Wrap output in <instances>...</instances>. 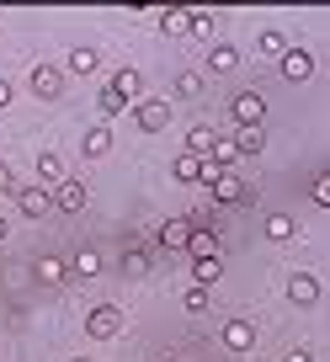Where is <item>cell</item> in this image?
I'll return each mask as SVG.
<instances>
[{
  "mask_svg": "<svg viewBox=\"0 0 330 362\" xmlns=\"http://www.w3.org/2000/svg\"><path fill=\"white\" fill-rule=\"evenodd\" d=\"M192 27H197V11H187V6L160 16V33H171V37H192Z\"/></svg>",
  "mask_w": 330,
  "mask_h": 362,
  "instance_id": "30bf717a",
  "label": "cell"
},
{
  "mask_svg": "<svg viewBox=\"0 0 330 362\" xmlns=\"http://www.w3.org/2000/svg\"><path fill=\"white\" fill-rule=\"evenodd\" d=\"M0 240H6V218H0Z\"/></svg>",
  "mask_w": 330,
  "mask_h": 362,
  "instance_id": "d590c367",
  "label": "cell"
},
{
  "mask_svg": "<svg viewBox=\"0 0 330 362\" xmlns=\"http://www.w3.org/2000/svg\"><path fill=\"white\" fill-rule=\"evenodd\" d=\"M37 176L54 181V187H59V181H69V176H64V160H59L54 149H43V155H37Z\"/></svg>",
  "mask_w": 330,
  "mask_h": 362,
  "instance_id": "ac0fdd59",
  "label": "cell"
},
{
  "mask_svg": "<svg viewBox=\"0 0 330 362\" xmlns=\"http://www.w3.org/2000/svg\"><path fill=\"white\" fill-rule=\"evenodd\" d=\"M288 304L314 309V304H319V277H309V272H293V277H288Z\"/></svg>",
  "mask_w": 330,
  "mask_h": 362,
  "instance_id": "8992f818",
  "label": "cell"
},
{
  "mask_svg": "<svg viewBox=\"0 0 330 362\" xmlns=\"http://www.w3.org/2000/svg\"><path fill=\"white\" fill-rule=\"evenodd\" d=\"M0 192H16V187H11V165H6V160H0Z\"/></svg>",
  "mask_w": 330,
  "mask_h": 362,
  "instance_id": "d6a6232c",
  "label": "cell"
},
{
  "mask_svg": "<svg viewBox=\"0 0 330 362\" xmlns=\"http://www.w3.org/2000/svg\"><path fill=\"white\" fill-rule=\"evenodd\" d=\"M176 181H203V160H197V155H176Z\"/></svg>",
  "mask_w": 330,
  "mask_h": 362,
  "instance_id": "7402d4cb",
  "label": "cell"
},
{
  "mask_svg": "<svg viewBox=\"0 0 330 362\" xmlns=\"http://www.w3.org/2000/svg\"><path fill=\"white\" fill-rule=\"evenodd\" d=\"M235 149H240V155H261V149H266V139H261V128H240V139H235Z\"/></svg>",
  "mask_w": 330,
  "mask_h": 362,
  "instance_id": "603a6c76",
  "label": "cell"
},
{
  "mask_svg": "<svg viewBox=\"0 0 330 362\" xmlns=\"http://www.w3.org/2000/svg\"><path fill=\"white\" fill-rule=\"evenodd\" d=\"M134 123H139V128H144V134H160V128L171 123V107L160 102V96H144V102H139V107H134Z\"/></svg>",
  "mask_w": 330,
  "mask_h": 362,
  "instance_id": "277c9868",
  "label": "cell"
},
{
  "mask_svg": "<svg viewBox=\"0 0 330 362\" xmlns=\"http://www.w3.org/2000/svg\"><path fill=\"white\" fill-rule=\"evenodd\" d=\"M218 277H224V261H218V256H197L192 261V283L197 288H213Z\"/></svg>",
  "mask_w": 330,
  "mask_h": 362,
  "instance_id": "5bb4252c",
  "label": "cell"
},
{
  "mask_svg": "<svg viewBox=\"0 0 330 362\" xmlns=\"http://www.w3.org/2000/svg\"><path fill=\"white\" fill-rule=\"evenodd\" d=\"M107 86H117V90H123V96H128V102H144V80H139V69H117V75L112 80H107Z\"/></svg>",
  "mask_w": 330,
  "mask_h": 362,
  "instance_id": "9a60e30c",
  "label": "cell"
},
{
  "mask_svg": "<svg viewBox=\"0 0 330 362\" xmlns=\"http://www.w3.org/2000/svg\"><path fill=\"white\" fill-rule=\"evenodd\" d=\"M64 64H69V75H96V69H102V54L80 43V48H69V59H64Z\"/></svg>",
  "mask_w": 330,
  "mask_h": 362,
  "instance_id": "7c38bea8",
  "label": "cell"
},
{
  "mask_svg": "<svg viewBox=\"0 0 330 362\" xmlns=\"http://www.w3.org/2000/svg\"><path fill=\"white\" fill-rule=\"evenodd\" d=\"M277 64H283L288 80H309V75H314V59H309V48H288Z\"/></svg>",
  "mask_w": 330,
  "mask_h": 362,
  "instance_id": "8fae6325",
  "label": "cell"
},
{
  "mask_svg": "<svg viewBox=\"0 0 330 362\" xmlns=\"http://www.w3.org/2000/svg\"><path fill=\"white\" fill-rule=\"evenodd\" d=\"M96 107H102L107 117H117V112H123V107H128V96H123V90H117V86H102V96H96Z\"/></svg>",
  "mask_w": 330,
  "mask_h": 362,
  "instance_id": "44dd1931",
  "label": "cell"
},
{
  "mask_svg": "<svg viewBox=\"0 0 330 362\" xmlns=\"http://www.w3.org/2000/svg\"><path fill=\"white\" fill-rule=\"evenodd\" d=\"M86 330H91L96 341L117 336V330H123V309H117V304H96L91 315H86Z\"/></svg>",
  "mask_w": 330,
  "mask_h": 362,
  "instance_id": "6da1fadb",
  "label": "cell"
},
{
  "mask_svg": "<svg viewBox=\"0 0 330 362\" xmlns=\"http://www.w3.org/2000/svg\"><path fill=\"white\" fill-rule=\"evenodd\" d=\"M203 309H208V288H187V315H203Z\"/></svg>",
  "mask_w": 330,
  "mask_h": 362,
  "instance_id": "f546056e",
  "label": "cell"
},
{
  "mask_svg": "<svg viewBox=\"0 0 330 362\" xmlns=\"http://www.w3.org/2000/svg\"><path fill=\"white\" fill-rule=\"evenodd\" d=\"M75 272H80V277H96V272H102V256H96V250L86 245V250L75 256Z\"/></svg>",
  "mask_w": 330,
  "mask_h": 362,
  "instance_id": "d4e9b609",
  "label": "cell"
},
{
  "mask_svg": "<svg viewBox=\"0 0 330 362\" xmlns=\"http://www.w3.org/2000/svg\"><path fill=\"white\" fill-rule=\"evenodd\" d=\"M69 362H91V357H69Z\"/></svg>",
  "mask_w": 330,
  "mask_h": 362,
  "instance_id": "8d00e7d4",
  "label": "cell"
},
{
  "mask_svg": "<svg viewBox=\"0 0 330 362\" xmlns=\"http://www.w3.org/2000/svg\"><path fill=\"white\" fill-rule=\"evenodd\" d=\"M235 155H240V149H235V139H218V144H213V160H218V165H235Z\"/></svg>",
  "mask_w": 330,
  "mask_h": 362,
  "instance_id": "f1b7e54d",
  "label": "cell"
},
{
  "mask_svg": "<svg viewBox=\"0 0 330 362\" xmlns=\"http://www.w3.org/2000/svg\"><path fill=\"white\" fill-rule=\"evenodd\" d=\"M283 362H314V357H309V351H288Z\"/></svg>",
  "mask_w": 330,
  "mask_h": 362,
  "instance_id": "e575fe53",
  "label": "cell"
},
{
  "mask_svg": "<svg viewBox=\"0 0 330 362\" xmlns=\"http://www.w3.org/2000/svg\"><path fill=\"white\" fill-rule=\"evenodd\" d=\"M33 96L59 102V96H64V69H59V64H37L33 69Z\"/></svg>",
  "mask_w": 330,
  "mask_h": 362,
  "instance_id": "5b68a950",
  "label": "cell"
},
{
  "mask_svg": "<svg viewBox=\"0 0 330 362\" xmlns=\"http://www.w3.org/2000/svg\"><path fill=\"white\" fill-rule=\"evenodd\" d=\"M0 107H11V80H0Z\"/></svg>",
  "mask_w": 330,
  "mask_h": 362,
  "instance_id": "836d02e7",
  "label": "cell"
},
{
  "mask_svg": "<svg viewBox=\"0 0 330 362\" xmlns=\"http://www.w3.org/2000/svg\"><path fill=\"white\" fill-rule=\"evenodd\" d=\"M213 144H218V139H213V128H192V134H187V155H197V160H208V155H213Z\"/></svg>",
  "mask_w": 330,
  "mask_h": 362,
  "instance_id": "e0dca14e",
  "label": "cell"
},
{
  "mask_svg": "<svg viewBox=\"0 0 330 362\" xmlns=\"http://www.w3.org/2000/svg\"><path fill=\"white\" fill-rule=\"evenodd\" d=\"M123 267H128V277H144V250H128V256H123Z\"/></svg>",
  "mask_w": 330,
  "mask_h": 362,
  "instance_id": "4dcf8cb0",
  "label": "cell"
},
{
  "mask_svg": "<svg viewBox=\"0 0 330 362\" xmlns=\"http://www.w3.org/2000/svg\"><path fill=\"white\" fill-rule=\"evenodd\" d=\"M192 256H218V240L208 235V229H197V235H192Z\"/></svg>",
  "mask_w": 330,
  "mask_h": 362,
  "instance_id": "83f0119b",
  "label": "cell"
},
{
  "mask_svg": "<svg viewBox=\"0 0 330 362\" xmlns=\"http://www.w3.org/2000/svg\"><path fill=\"white\" fill-rule=\"evenodd\" d=\"M107 149H112V134H107V128H91V134H86V149H80V155L107 160Z\"/></svg>",
  "mask_w": 330,
  "mask_h": 362,
  "instance_id": "ffe728a7",
  "label": "cell"
},
{
  "mask_svg": "<svg viewBox=\"0 0 330 362\" xmlns=\"http://www.w3.org/2000/svg\"><path fill=\"white\" fill-rule=\"evenodd\" d=\"M54 208H64V214L86 208V187H80V181H59L54 187Z\"/></svg>",
  "mask_w": 330,
  "mask_h": 362,
  "instance_id": "4fadbf2b",
  "label": "cell"
},
{
  "mask_svg": "<svg viewBox=\"0 0 330 362\" xmlns=\"http://www.w3.org/2000/svg\"><path fill=\"white\" fill-rule=\"evenodd\" d=\"M208 69H218V75H235V69H240V48H213V54H208Z\"/></svg>",
  "mask_w": 330,
  "mask_h": 362,
  "instance_id": "d6986e66",
  "label": "cell"
},
{
  "mask_svg": "<svg viewBox=\"0 0 330 362\" xmlns=\"http://www.w3.org/2000/svg\"><path fill=\"white\" fill-rule=\"evenodd\" d=\"M16 208H22L27 218H43L48 208H54V192H43V187H22V192H11Z\"/></svg>",
  "mask_w": 330,
  "mask_h": 362,
  "instance_id": "ba28073f",
  "label": "cell"
},
{
  "mask_svg": "<svg viewBox=\"0 0 330 362\" xmlns=\"http://www.w3.org/2000/svg\"><path fill=\"white\" fill-rule=\"evenodd\" d=\"M266 235H272V240H293V218H288V214H272V218H266Z\"/></svg>",
  "mask_w": 330,
  "mask_h": 362,
  "instance_id": "484cf974",
  "label": "cell"
},
{
  "mask_svg": "<svg viewBox=\"0 0 330 362\" xmlns=\"http://www.w3.org/2000/svg\"><path fill=\"white\" fill-rule=\"evenodd\" d=\"M33 272H37V283H69V277H75V267H64L59 256H43Z\"/></svg>",
  "mask_w": 330,
  "mask_h": 362,
  "instance_id": "2e32d148",
  "label": "cell"
},
{
  "mask_svg": "<svg viewBox=\"0 0 330 362\" xmlns=\"http://www.w3.org/2000/svg\"><path fill=\"white\" fill-rule=\"evenodd\" d=\"M309 197H314V203H319V208H330V170H325V176H319V181H314V192H309Z\"/></svg>",
  "mask_w": 330,
  "mask_h": 362,
  "instance_id": "1f68e13d",
  "label": "cell"
},
{
  "mask_svg": "<svg viewBox=\"0 0 330 362\" xmlns=\"http://www.w3.org/2000/svg\"><path fill=\"white\" fill-rule=\"evenodd\" d=\"M192 235L197 229L187 224V218H165V224H160V245L165 250H192Z\"/></svg>",
  "mask_w": 330,
  "mask_h": 362,
  "instance_id": "52a82bcc",
  "label": "cell"
},
{
  "mask_svg": "<svg viewBox=\"0 0 330 362\" xmlns=\"http://www.w3.org/2000/svg\"><path fill=\"white\" fill-rule=\"evenodd\" d=\"M224 346L229 351H251L256 346V325L251 320H224Z\"/></svg>",
  "mask_w": 330,
  "mask_h": 362,
  "instance_id": "9c48e42d",
  "label": "cell"
},
{
  "mask_svg": "<svg viewBox=\"0 0 330 362\" xmlns=\"http://www.w3.org/2000/svg\"><path fill=\"white\" fill-rule=\"evenodd\" d=\"M229 112H235V123H240V128H261V117H266V102L256 96V90H240L235 102H229Z\"/></svg>",
  "mask_w": 330,
  "mask_h": 362,
  "instance_id": "7a4b0ae2",
  "label": "cell"
},
{
  "mask_svg": "<svg viewBox=\"0 0 330 362\" xmlns=\"http://www.w3.org/2000/svg\"><path fill=\"white\" fill-rule=\"evenodd\" d=\"M256 43H261V54H277V59L288 54V37L277 33V27H261V37H256Z\"/></svg>",
  "mask_w": 330,
  "mask_h": 362,
  "instance_id": "cb8c5ba5",
  "label": "cell"
},
{
  "mask_svg": "<svg viewBox=\"0 0 330 362\" xmlns=\"http://www.w3.org/2000/svg\"><path fill=\"white\" fill-rule=\"evenodd\" d=\"M213 197H218V203H229V208H251V197H256V192L235 176V170H224V176L213 181Z\"/></svg>",
  "mask_w": 330,
  "mask_h": 362,
  "instance_id": "3957f363",
  "label": "cell"
},
{
  "mask_svg": "<svg viewBox=\"0 0 330 362\" xmlns=\"http://www.w3.org/2000/svg\"><path fill=\"white\" fill-rule=\"evenodd\" d=\"M176 90H182V96H203V75L182 69V75H176Z\"/></svg>",
  "mask_w": 330,
  "mask_h": 362,
  "instance_id": "4316f807",
  "label": "cell"
}]
</instances>
